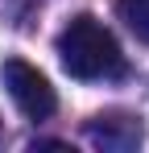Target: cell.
Instances as JSON below:
<instances>
[{
  "instance_id": "7a4b0ae2",
  "label": "cell",
  "mask_w": 149,
  "mask_h": 153,
  "mask_svg": "<svg viewBox=\"0 0 149 153\" xmlns=\"http://www.w3.org/2000/svg\"><path fill=\"white\" fill-rule=\"evenodd\" d=\"M0 79H4L13 103L21 108L29 120H46V116L58 112V95H54L50 79L42 75L37 66H29V62H21V58H8V62L0 66Z\"/></svg>"
},
{
  "instance_id": "277c9868",
  "label": "cell",
  "mask_w": 149,
  "mask_h": 153,
  "mask_svg": "<svg viewBox=\"0 0 149 153\" xmlns=\"http://www.w3.org/2000/svg\"><path fill=\"white\" fill-rule=\"evenodd\" d=\"M116 13L141 42H149V0H116Z\"/></svg>"
},
{
  "instance_id": "3957f363",
  "label": "cell",
  "mask_w": 149,
  "mask_h": 153,
  "mask_svg": "<svg viewBox=\"0 0 149 153\" xmlns=\"http://www.w3.org/2000/svg\"><path fill=\"white\" fill-rule=\"evenodd\" d=\"M87 137L95 141L99 149H137L141 145V137H145V128H141V116H128V112H99L95 120L87 124Z\"/></svg>"
},
{
  "instance_id": "6da1fadb",
  "label": "cell",
  "mask_w": 149,
  "mask_h": 153,
  "mask_svg": "<svg viewBox=\"0 0 149 153\" xmlns=\"http://www.w3.org/2000/svg\"><path fill=\"white\" fill-rule=\"evenodd\" d=\"M58 58L62 71L79 83H99V79H120L124 75V54L112 29L95 17H74L71 25L58 33Z\"/></svg>"
}]
</instances>
